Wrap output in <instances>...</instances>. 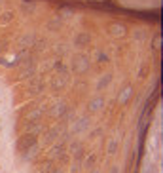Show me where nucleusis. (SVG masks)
Wrapping results in <instances>:
<instances>
[{
    "label": "nucleus",
    "mask_w": 163,
    "mask_h": 173,
    "mask_svg": "<svg viewBox=\"0 0 163 173\" xmlns=\"http://www.w3.org/2000/svg\"><path fill=\"white\" fill-rule=\"evenodd\" d=\"M38 130H40V127H36L34 131H38ZM34 131L27 133L25 137H21V139L17 141V147H19V150H27V148H29L30 145H34V143H36V133H34Z\"/></svg>",
    "instance_id": "obj_1"
},
{
    "label": "nucleus",
    "mask_w": 163,
    "mask_h": 173,
    "mask_svg": "<svg viewBox=\"0 0 163 173\" xmlns=\"http://www.w3.org/2000/svg\"><path fill=\"white\" fill-rule=\"evenodd\" d=\"M29 148H30V150H29V152H27V154H25L27 158H32V156H36V154H38V145H30Z\"/></svg>",
    "instance_id": "obj_2"
},
{
    "label": "nucleus",
    "mask_w": 163,
    "mask_h": 173,
    "mask_svg": "<svg viewBox=\"0 0 163 173\" xmlns=\"http://www.w3.org/2000/svg\"><path fill=\"white\" fill-rule=\"evenodd\" d=\"M85 126H87V118H83L82 122H80V124H78V126H76V130H78V131H82V130H83V127H85Z\"/></svg>",
    "instance_id": "obj_3"
},
{
    "label": "nucleus",
    "mask_w": 163,
    "mask_h": 173,
    "mask_svg": "<svg viewBox=\"0 0 163 173\" xmlns=\"http://www.w3.org/2000/svg\"><path fill=\"white\" fill-rule=\"evenodd\" d=\"M51 169H53V166H51V162H47V166H44V169H42V173H49Z\"/></svg>",
    "instance_id": "obj_4"
},
{
    "label": "nucleus",
    "mask_w": 163,
    "mask_h": 173,
    "mask_svg": "<svg viewBox=\"0 0 163 173\" xmlns=\"http://www.w3.org/2000/svg\"><path fill=\"white\" fill-rule=\"evenodd\" d=\"M93 162H95V158H93V156H89V158H87V162H85V166L91 167V166H93Z\"/></svg>",
    "instance_id": "obj_5"
},
{
    "label": "nucleus",
    "mask_w": 163,
    "mask_h": 173,
    "mask_svg": "<svg viewBox=\"0 0 163 173\" xmlns=\"http://www.w3.org/2000/svg\"><path fill=\"white\" fill-rule=\"evenodd\" d=\"M61 148H63V147H55L53 150H51V156H57L59 152H61Z\"/></svg>",
    "instance_id": "obj_6"
},
{
    "label": "nucleus",
    "mask_w": 163,
    "mask_h": 173,
    "mask_svg": "<svg viewBox=\"0 0 163 173\" xmlns=\"http://www.w3.org/2000/svg\"><path fill=\"white\" fill-rule=\"evenodd\" d=\"M53 173H63V169H55V171H53Z\"/></svg>",
    "instance_id": "obj_7"
},
{
    "label": "nucleus",
    "mask_w": 163,
    "mask_h": 173,
    "mask_svg": "<svg viewBox=\"0 0 163 173\" xmlns=\"http://www.w3.org/2000/svg\"><path fill=\"white\" fill-rule=\"evenodd\" d=\"M112 173H118V169H116V167H114V169H112Z\"/></svg>",
    "instance_id": "obj_8"
},
{
    "label": "nucleus",
    "mask_w": 163,
    "mask_h": 173,
    "mask_svg": "<svg viewBox=\"0 0 163 173\" xmlns=\"http://www.w3.org/2000/svg\"><path fill=\"white\" fill-rule=\"evenodd\" d=\"M95 173H97V171H95Z\"/></svg>",
    "instance_id": "obj_9"
}]
</instances>
